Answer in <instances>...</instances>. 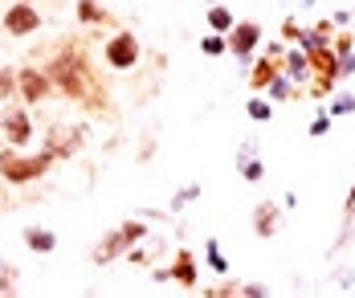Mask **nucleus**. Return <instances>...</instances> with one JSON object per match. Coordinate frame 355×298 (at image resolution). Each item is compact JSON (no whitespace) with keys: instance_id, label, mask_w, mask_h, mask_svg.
Instances as JSON below:
<instances>
[{"instance_id":"obj_1","label":"nucleus","mask_w":355,"mask_h":298,"mask_svg":"<svg viewBox=\"0 0 355 298\" xmlns=\"http://www.w3.org/2000/svg\"><path fill=\"white\" fill-rule=\"evenodd\" d=\"M53 168V155L41 148V151H25V148H4L0 151V180L4 184H33L41 180L45 172Z\"/></svg>"},{"instance_id":"obj_2","label":"nucleus","mask_w":355,"mask_h":298,"mask_svg":"<svg viewBox=\"0 0 355 298\" xmlns=\"http://www.w3.org/2000/svg\"><path fill=\"white\" fill-rule=\"evenodd\" d=\"M45 74H49V82H53L66 98H73V103H86V94H94V86H90V66H86L78 53H62Z\"/></svg>"},{"instance_id":"obj_3","label":"nucleus","mask_w":355,"mask_h":298,"mask_svg":"<svg viewBox=\"0 0 355 298\" xmlns=\"http://www.w3.org/2000/svg\"><path fill=\"white\" fill-rule=\"evenodd\" d=\"M147 233H151V229H147L143 221L114 225L107 237L90 249V261H94V265H110L114 258H127V249H131V245H139V241H147Z\"/></svg>"},{"instance_id":"obj_4","label":"nucleus","mask_w":355,"mask_h":298,"mask_svg":"<svg viewBox=\"0 0 355 298\" xmlns=\"http://www.w3.org/2000/svg\"><path fill=\"white\" fill-rule=\"evenodd\" d=\"M139 37L131 33V29H119L114 37H107L103 45V62H107L110 70H135L139 66Z\"/></svg>"},{"instance_id":"obj_5","label":"nucleus","mask_w":355,"mask_h":298,"mask_svg":"<svg viewBox=\"0 0 355 298\" xmlns=\"http://www.w3.org/2000/svg\"><path fill=\"white\" fill-rule=\"evenodd\" d=\"M33 114L25 111V107H8L4 119H0V135H4V143L8 148H33Z\"/></svg>"},{"instance_id":"obj_6","label":"nucleus","mask_w":355,"mask_h":298,"mask_svg":"<svg viewBox=\"0 0 355 298\" xmlns=\"http://www.w3.org/2000/svg\"><path fill=\"white\" fill-rule=\"evenodd\" d=\"M225 41H229V53H233L241 66H249V62H253V49L261 45V25H253V21H237V25L225 33Z\"/></svg>"},{"instance_id":"obj_7","label":"nucleus","mask_w":355,"mask_h":298,"mask_svg":"<svg viewBox=\"0 0 355 298\" xmlns=\"http://www.w3.org/2000/svg\"><path fill=\"white\" fill-rule=\"evenodd\" d=\"M53 94V82H49V74L45 70H17V98L25 103V107H37V103H45Z\"/></svg>"},{"instance_id":"obj_8","label":"nucleus","mask_w":355,"mask_h":298,"mask_svg":"<svg viewBox=\"0 0 355 298\" xmlns=\"http://www.w3.org/2000/svg\"><path fill=\"white\" fill-rule=\"evenodd\" d=\"M0 21H4V33L8 37H29V33L41 29V12H37L33 4H21V0H12Z\"/></svg>"},{"instance_id":"obj_9","label":"nucleus","mask_w":355,"mask_h":298,"mask_svg":"<svg viewBox=\"0 0 355 298\" xmlns=\"http://www.w3.org/2000/svg\"><path fill=\"white\" fill-rule=\"evenodd\" d=\"M151 274H155L159 282H180V286L196 290V254H192V249H180L176 261H172L168 270L159 265V270H151Z\"/></svg>"},{"instance_id":"obj_10","label":"nucleus","mask_w":355,"mask_h":298,"mask_svg":"<svg viewBox=\"0 0 355 298\" xmlns=\"http://www.w3.org/2000/svg\"><path fill=\"white\" fill-rule=\"evenodd\" d=\"M282 74L290 78V82H311V58H306V49L298 45V49H286L282 53Z\"/></svg>"},{"instance_id":"obj_11","label":"nucleus","mask_w":355,"mask_h":298,"mask_svg":"<svg viewBox=\"0 0 355 298\" xmlns=\"http://www.w3.org/2000/svg\"><path fill=\"white\" fill-rule=\"evenodd\" d=\"M278 217H282V209H278L274 200L257 204V209H253V233H257V237H274V233H278Z\"/></svg>"},{"instance_id":"obj_12","label":"nucleus","mask_w":355,"mask_h":298,"mask_svg":"<svg viewBox=\"0 0 355 298\" xmlns=\"http://www.w3.org/2000/svg\"><path fill=\"white\" fill-rule=\"evenodd\" d=\"M306 58H311V74H319V78H339V53H335L331 45L311 49Z\"/></svg>"},{"instance_id":"obj_13","label":"nucleus","mask_w":355,"mask_h":298,"mask_svg":"<svg viewBox=\"0 0 355 298\" xmlns=\"http://www.w3.org/2000/svg\"><path fill=\"white\" fill-rule=\"evenodd\" d=\"M21 237H25V245H29L33 254H41V258H49V254L58 249V233H53V229H41V225H29V229H25Z\"/></svg>"},{"instance_id":"obj_14","label":"nucleus","mask_w":355,"mask_h":298,"mask_svg":"<svg viewBox=\"0 0 355 298\" xmlns=\"http://www.w3.org/2000/svg\"><path fill=\"white\" fill-rule=\"evenodd\" d=\"M278 70H282V66H278V58H270V53H266L261 62H249V86H253V90H266V86L278 78Z\"/></svg>"},{"instance_id":"obj_15","label":"nucleus","mask_w":355,"mask_h":298,"mask_svg":"<svg viewBox=\"0 0 355 298\" xmlns=\"http://www.w3.org/2000/svg\"><path fill=\"white\" fill-rule=\"evenodd\" d=\"M78 25H103L107 21V8L98 4V0H78Z\"/></svg>"},{"instance_id":"obj_16","label":"nucleus","mask_w":355,"mask_h":298,"mask_svg":"<svg viewBox=\"0 0 355 298\" xmlns=\"http://www.w3.org/2000/svg\"><path fill=\"white\" fill-rule=\"evenodd\" d=\"M233 25H237V17H233L225 4H209V29H213V33H229Z\"/></svg>"},{"instance_id":"obj_17","label":"nucleus","mask_w":355,"mask_h":298,"mask_svg":"<svg viewBox=\"0 0 355 298\" xmlns=\"http://www.w3.org/2000/svg\"><path fill=\"white\" fill-rule=\"evenodd\" d=\"M241 180H249V184H261L266 180V164L261 159H253V155H241Z\"/></svg>"},{"instance_id":"obj_18","label":"nucleus","mask_w":355,"mask_h":298,"mask_svg":"<svg viewBox=\"0 0 355 298\" xmlns=\"http://www.w3.org/2000/svg\"><path fill=\"white\" fill-rule=\"evenodd\" d=\"M290 86H294V82H290V78L278 70V78H274V82H270L261 94H270V103H286V98H294V94H290Z\"/></svg>"},{"instance_id":"obj_19","label":"nucleus","mask_w":355,"mask_h":298,"mask_svg":"<svg viewBox=\"0 0 355 298\" xmlns=\"http://www.w3.org/2000/svg\"><path fill=\"white\" fill-rule=\"evenodd\" d=\"M205 258H209V270H216V274H229V261H225V254H220V241H216V237H209V241H205Z\"/></svg>"},{"instance_id":"obj_20","label":"nucleus","mask_w":355,"mask_h":298,"mask_svg":"<svg viewBox=\"0 0 355 298\" xmlns=\"http://www.w3.org/2000/svg\"><path fill=\"white\" fill-rule=\"evenodd\" d=\"M245 114L253 119V123H270L274 107H270V98H249V103H245Z\"/></svg>"},{"instance_id":"obj_21","label":"nucleus","mask_w":355,"mask_h":298,"mask_svg":"<svg viewBox=\"0 0 355 298\" xmlns=\"http://www.w3.org/2000/svg\"><path fill=\"white\" fill-rule=\"evenodd\" d=\"M322 111L331 114V119H335V114H352L355 111V94H331V103H327Z\"/></svg>"},{"instance_id":"obj_22","label":"nucleus","mask_w":355,"mask_h":298,"mask_svg":"<svg viewBox=\"0 0 355 298\" xmlns=\"http://www.w3.org/2000/svg\"><path fill=\"white\" fill-rule=\"evenodd\" d=\"M200 53H209V58H220V53H229V41H225V33H213V37L200 41Z\"/></svg>"},{"instance_id":"obj_23","label":"nucleus","mask_w":355,"mask_h":298,"mask_svg":"<svg viewBox=\"0 0 355 298\" xmlns=\"http://www.w3.org/2000/svg\"><path fill=\"white\" fill-rule=\"evenodd\" d=\"M0 295H17V270L0 265Z\"/></svg>"},{"instance_id":"obj_24","label":"nucleus","mask_w":355,"mask_h":298,"mask_svg":"<svg viewBox=\"0 0 355 298\" xmlns=\"http://www.w3.org/2000/svg\"><path fill=\"white\" fill-rule=\"evenodd\" d=\"M196 196H200V184H184L176 192V200H172V209H184V204H188V200H196Z\"/></svg>"},{"instance_id":"obj_25","label":"nucleus","mask_w":355,"mask_h":298,"mask_svg":"<svg viewBox=\"0 0 355 298\" xmlns=\"http://www.w3.org/2000/svg\"><path fill=\"white\" fill-rule=\"evenodd\" d=\"M12 94H17V74L0 70V98H12Z\"/></svg>"},{"instance_id":"obj_26","label":"nucleus","mask_w":355,"mask_h":298,"mask_svg":"<svg viewBox=\"0 0 355 298\" xmlns=\"http://www.w3.org/2000/svg\"><path fill=\"white\" fill-rule=\"evenodd\" d=\"M327 131H331V114L319 111V114H315V123H311V135H315V139H322Z\"/></svg>"},{"instance_id":"obj_27","label":"nucleus","mask_w":355,"mask_h":298,"mask_svg":"<svg viewBox=\"0 0 355 298\" xmlns=\"http://www.w3.org/2000/svg\"><path fill=\"white\" fill-rule=\"evenodd\" d=\"M298 37H302V29H298V25H294V17H290V21L282 25V41L290 45V41H298Z\"/></svg>"},{"instance_id":"obj_28","label":"nucleus","mask_w":355,"mask_h":298,"mask_svg":"<svg viewBox=\"0 0 355 298\" xmlns=\"http://www.w3.org/2000/svg\"><path fill=\"white\" fill-rule=\"evenodd\" d=\"M237 295H245V298H266L270 290H266V286H257V282H249V286H241Z\"/></svg>"},{"instance_id":"obj_29","label":"nucleus","mask_w":355,"mask_h":298,"mask_svg":"<svg viewBox=\"0 0 355 298\" xmlns=\"http://www.w3.org/2000/svg\"><path fill=\"white\" fill-rule=\"evenodd\" d=\"M331 49H335V53H339V58H347V53H352V33H343V37L335 41V45H331Z\"/></svg>"},{"instance_id":"obj_30","label":"nucleus","mask_w":355,"mask_h":298,"mask_svg":"<svg viewBox=\"0 0 355 298\" xmlns=\"http://www.w3.org/2000/svg\"><path fill=\"white\" fill-rule=\"evenodd\" d=\"M205 4H220V0H205Z\"/></svg>"},{"instance_id":"obj_31","label":"nucleus","mask_w":355,"mask_h":298,"mask_svg":"<svg viewBox=\"0 0 355 298\" xmlns=\"http://www.w3.org/2000/svg\"><path fill=\"white\" fill-rule=\"evenodd\" d=\"M21 4H33V0H21Z\"/></svg>"},{"instance_id":"obj_32","label":"nucleus","mask_w":355,"mask_h":298,"mask_svg":"<svg viewBox=\"0 0 355 298\" xmlns=\"http://www.w3.org/2000/svg\"><path fill=\"white\" fill-rule=\"evenodd\" d=\"M352 213H355V209H352Z\"/></svg>"}]
</instances>
